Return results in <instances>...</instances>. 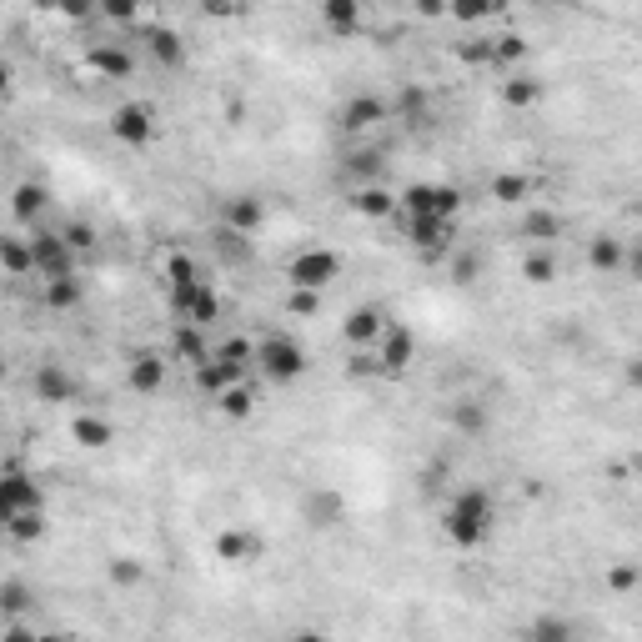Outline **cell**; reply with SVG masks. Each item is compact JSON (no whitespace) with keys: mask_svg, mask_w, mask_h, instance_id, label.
<instances>
[{"mask_svg":"<svg viewBox=\"0 0 642 642\" xmlns=\"http://www.w3.org/2000/svg\"><path fill=\"white\" fill-rule=\"evenodd\" d=\"M537 96H542V86H537L532 76H512V81L502 86V101H507L512 111H527V106H537Z\"/></svg>","mask_w":642,"mask_h":642,"instance_id":"1f68e13d","label":"cell"},{"mask_svg":"<svg viewBox=\"0 0 642 642\" xmlns=\"http://www.w3.org/2000/svg\"><path fill=\"white\" fill-rule=\"evenodd\" d=\"M0 477H6V492H11L16 512H46V492H41L36 477H26V472H0Z\"/></svg>","mask_w":642,"mask_h":642,"instance_id":"603a6c76","label":"cell"},{"mask_svg":"<svg viewBox=\"0 0 642 642\" xmlns=\"http://www.w3.org/2000/svg\"><path fill=\"white\" fill-rule=\"evenodd\" d=\"M527 642H577V627L562 612H542L527 622Z\"/></svg>","mask_w":642,"mask_h":642,"instance_id":"cb8c5ba5","label":"cell"},{"mask_svg":"<svg viewBox=\"0 0 642 642\" xmlns=\"http://www.w3.org/2000/svg\"><path fill=\"white\" fill-rule=\"evenodd\" d=\"M171 352L196 372V367H206L211 362V347H206V337H201V327H186V321H181V327H176V337H171Z\"/></svg>","mask_w":642,"mask_h":642,"instance_id":"7402d4cb","label":"cell"},{"mask_svg":"<svg viewBox=\"0 0 642 642\" xmlns=\"http://www.w3.org/2000/svg\"><path fill=\"white\" fill-rule=\"evenodd\" d=\"M397 111H402V121L422 126V121H427V91H422V86H407V91L397 96Z\"/></svg>","mask_w":642,"mask_h":642,"instance_id":"74e56055","label":"cell"},{"mask_svg":"<svg viewBox=\"0 0 642 642\" xmlns=\"http://www.w3.org/2000/svg\"><path fill=\"white\" fill-rule=\"evenodd\" d=\"M106 577H111L116 587H136V582L146 577V567H141V557H111Z\"/></svg>","mask_w":642,"mask_h":642,"instance_id":"ab89813d","label":"cell"},{"mask_svg":"<svg viewBox=\"0 0 642 642\" xmlns=\"http://www.w3.org/2000/svg\"><path fill=\"white\" fill-rule=\"evenodd\" d=\"M637 577H642V572H637V562H617V567L607 572V587H612V592H632V587H637Z\"/></svg>","mask_w":642,"mask_h":642,"instance_id":"ee69618b","label":"cell"},{"mask_svg":"<svg viewBox=\"0 0 642 642\" xmlns=\"http://www.w3.org/2000/svg\"><path fill=\"white\" fill-rule=\"evenodd\" d=\"M452 427L467 432V437H482V432H487V407H482V402H457V407H452Z\"/></svg>","mask_w":642,"mask_h":642,"instance_id":"e575fe53","label":"cell"},{"mask_svg":"<svg viewBox=\"0 0 642 642\" xmlns=\"http://www.w3.org/2000/svg\"><path fill=\"white\" fill-rule=\"evenodd\" d=\"M106 21H136V0H106Z\"/></svg>","mask_w":642,"mask_h":642,"instance_id":"681fc988","label":"cell"},{"mask_svg":"<svg viewBox=\"0 0 642 642\" xmlns=\"http://www.w3.org/2000/svg\"><path fill=\"white\" fill-rule=\"evenodd\" d=\"M71 437H76L81 447L101 452V447H111V442H116V427H111L106 417H91V412H81V417L71 422Z\"/></svg>","mask_w":642,"mask_h":642,"instance_id":"d4e9b609","label":"cell"},{"mask_svg":"<svg viewBox=\"0 0 642 642\" xmlns=\"http://www.w3.org/2000/svg\"><path fill=\"white\" fill-rule=\"evenodd\" d=\"M301 512H306V527H316V532H321V527H337V522H342L347 502H342V492L321 487V492H311V497H306V507H301Z\"/></svg>","mask_w":642,"mask_h":642,"instance_id":"9a60e30c","label":"cell"},{"mask_svg":"<svg viewBox=\"0 0 642 642\" xmlns=\"http://www.w3.org/2000/svg\"><path fill=\"white\" fill-rule=\"evenodd\" d=\"M126 382H131V392H141V397L161 392V387H166V362H161V352H136L131 367H126Z\"/></svg>","mask_w":642,"mask_h":642,"instance_id":"4fadbf2b","label":"cell"},{"mask_svg":"<svg viewBox=\"0 0 642 642\" xmlns=\"http://www.w3.org/2000/svg\"><path fill=\"white\" fill-rule=\"evenodd\" d=\"M412 362H417V337H412V327H402V321H387V332H382V342H377V372H382V377H402Z\"/></svg>","mask_w":642,"mask_h":642,"instance_id":"8992f818","label":"cell"},{"mask_svg":"<svg viewBox=\"0 0 642 642\" xmlns=\"http://www.w3.org/2000/svg\"><path fill=\"white\" fill-rule=\"evenodd\" d=\"M587 261H592L597 271H617V266H622V241H617V236H592Z\"/></svg>","mask_w":642,"mask_h":642,"instance_id":"d6a6232c","label":"cell"},{"mask_svg":"<svg viewBox=\"0 0 642 642\" xmlns=\"http://www.w3.org/2000/svg\"><path fill=\"white\" fill-rule=\"evenodd\" d=\"M321 26L337 36L362 31V0H321Z\"/></svg>","mask_w":642,"mask_h":642,"instance_id":"d6986e66","label":"cell"},{"mask_svg":"<svg viewBox=\"0 0 642 642\" xmlns=\"http://www.w3.org/2000/svg\"><path fill=\"white\" fill-rule=\"evenodd\" d=\"M26 246H31V271H41V281H61V276H76V251L61 241V231H46V226H36V231L26 236Z\"/></svg>","mask_w":642,"mask_h":642,"instance_id":"277c9868","label":"cell"},{"mask_svg":"<svg viewBox=\"0 0 642 642\" xmlns=\"http://www.w3.org/2000/svg\"><path fill=\"white\" fill-rule=\"evenodd\" d=\"M221 251H226V256H246V236H236V231H221Z\"/></svg>","mask_w":642,"mask_h":642,"instance_id":"816d5d0a","label":"cell"},{"mask_svg":"<svg viewBox=\"0 0 642 642\" xmlns=\"http://www.w3.org/2000/svg\"><path fill=\"white\" fill-rule=\"evenodd\" d=\"M216 407H221V417H251V407H256V392H251L246 382H236V387H226V392L216 397Z\"/></svg>","mask_w":642,"mask_h":642,"instance_id":"836d02e7","label":"cell"},{"mask_svg":"<svg viewBox=\"0 0 642 642\" xmlns=\"http://www.w3.org/2000/svg\"><path fill=\"white\" fill-rule=\"evenodd\" d=\"M0 642H41V632H31L26 622H11L6 632H0Z\"/></svg>","mask_w":642,"mask_h":642,"instance_id":"f907efd6","label":"cell"},{"mask_svg":"<svg viewBox=\"0 0 642 642\" xmlns=\"http://www.w3.org/2000/svg\"><path fill=\"white\" fill-rule=\"evenodd\" d=\"M171 311L186 321V327H206V321L221 316V296L206 281H191V286H176L171 291Z\"/></svg>","mask_w":642,"mask_h":642,"instance_id":"52a82bcc","label":"cell"},{"mask_svg":"<svg viewBox=\"0 0 642 642\" xmlns=\"http://www.w3.org/2000/svg\"><path fill=\"white\" fill-rule=\"evenodd\" d=\"M527 196H532V176H522V171H502L492 181V201H502V206H522Z\"/></svg>","mask_w":642,"mask_h":642,"instance_id":"4316f807","label":"cell"},{"mask_svg":"<svg viewBox=\"0 0 642 642\" xmlns=\"http://www.w3.org/2000/svg\"><path fill=\"white\" fill-rule=\"evenodd\" d=\"M382 332H387V316H382L377 306H352V311H347V321H342V337H347L357 352L377 347V342H382Z\"/></svg>","mask_w":642,"mask_h":642,"instance_id":"8fae6325","label":"cell"},{"mask_svg":"<svg viewBox=\"0 0 642 642\" xmlns=\"http://www.w3.org/2000/svg\"><path fill=\"white\" fill-rule=\"evenodd\" d=\"M61 241H66L71 251H91V246H96V226H91V221H71V226L61 231Z\"/></svg>","mask_w":642,"mask_h":642,"instance_id":"7bdbcfd3","label":"cell"},{"mask_svg":"<svg viewBox=\"0 0 642 642\" xmlns=\"http://www.w3.org/2000/svg\"><path fill=\"white\" fill-rule=\"evenodd\" d=\"M407 241H412L417 251L437 256V251H447V241H452V221H437V216H412V221H407Z\"/></svg>","mask_w":642,"mask_h":642,"instance_id":"5bb4252c","label":"cell"},{"mask_svg":"<svg viewBox=\"0 0 642 642\" xmlns=\"http://www.w3.org/2000/svg\"><path fill=\"white\" fill-rule=\"evenodd\" d=\"M31 602H36L31 582H21V577H6V582H0V612H6V617H21Z\"/></svg>","mask_w":642,"mask_h":642,"instance_id":"4dcf8cb0","label":"cell"},{"mask_svg":"<svg viewBox=\"0 0 642 642\" xmlns=\"http://www.w3.org/2000/svg\"><path fill=\"white\" fill-rule=\"evenodd\" d=\"M16 517V502H11V492H6V477H0V527H6Z\"/></svg>","mask_w":642,"mask_h":642,"instance_id":"f5cc1de1","label":"cell"},{"mask_svg":"<svg viewBox=\"0 0 642 642\" xmlns=\"http://www.w3.org/2000/svg\"><path fill=\"white\" fill-rule=\"evenodd\" d=\"M522 276H527V281H532V286H547V281H552V276H557V261H552V256H547V251H532V256H527V261H522Z\"/></svg>","mask_w":642,"mask_h":642,"instance_id":"60d3db41","label":"cell"},{"mask_svg":"<svg viewBox=\"0 0 642 642\" xmlns=\"http://www.w3.org/2000/svg\"><path fill=\"white\" fill-rule=\"evenodd\" d=\"M0 382H6V357H0Z\"/></svg>","mask_w":642,"mask_h":642,"instance_id":"6f0895ef","label":"cell"},{"mask_svg":"<svg viewBox=\"0 0 642 642\" xmlns=\"http://www.w3.org/2000/svg\"><path fill=\"white\" fill-rule=\"evenodd\" d=\"M562 231H567V221L557 211H547V206H527L522 211V226H517L522 241H557Z\"/></svg>","mask_w":642,"mask_h":642,"instance_id":"2e32d148","label":"cell"},{"mask_svg":"<svg viewBox=\"0 0 642 642\" xmlns=\"http://www.w3.org/2000/svg\"><path fill=\"white\" fill-rule=\"evenodd\" d=\"M522 56H527V41L522 36H497L492 41V66H522Z\"/></svg>","mask_w":642,"mask_h":642,"instance_id":"8d00e7d4","label":"cell"},{"mask_svg":"<svg viewBox=\"0 0 642 642\" xmlns=\"http://www.w3.org/2000/svg\"><path fill=\"white\" fill-rule=\"evenodd\" d=\"M477 271H482V261H477V256H472V251H467V256H457V261H452V281H472V276H477Z\"/></svg>","mask_w":642,"mask_h":642,"instance_id":"c3c4849f","label":"cell"},{"mask_svg":"<svg viewBox=\"0 0 642 642\" xmlns=\"http://www.w3.org/2000/svg\"><path fill=\"white\" fill-rule=\"evenodd\" d=\"M352 211L357 216H367V221H387V216H397V196L387 191V186H357V196H352Z\"/></svg>","mask_w":642,"mask_h":642,"instance_id":"ac0fdd59","label":"cell"},{"mask_svg":"<svg viewBox=\"0 0 642 642\" xmlns=\"http://www.w3.org/2000/svg\"><path fill=\"white\" fill-rule=\"evenodd\" d=\"M337 271H342V256L337 251H327V246H306V251H296L291 261H286V286L291 291H327L332 281H337Z\"/></svg>","mask_w":642,"mask_h":642,"instance_id":"7a4b0ae2","label":"cell"},{"mask_svg":"<svg viewBox=\"0 0 642 642\" xmlns=\"http://www.w3.org/2000/svg\"><path fill=\"white\" fill-rule=\"evenodd\" d=\"M492 11H497V6H447V16H452V21H467V26H472V21H487Z\"/></svg>","mask_w":642,"mask_h":642,"instance_id":"bcb514c9","label":"cell"},{"mask_svg":"<svg viewBox=\"0 0 642 642\" xmlns=\"http://www.w3.org/2000/svg\"><path fill=\"white\" fill-rule=\"evenodd\" d=\"M6 532H11L16 542H41V537H46V512H16V517L6 522Z\"/></svg>","mask_w":642,"mask_h":642,"instance_id":"d590c367","label":"cell"},{"mask_svg":"<svg viewBox=\"0 0 642 642\" xmlns=\"http://www.w3.org/2000/svg\"><path fill=\"white\" fill-rule=\"evenodd\" d=\"M31 387H36V397H41V402H56V407L81 397V382H76L61 362H41V367H36V377H31Z\"/></svg>","mask_w":642,"mask_h":642,"instance_id":"30bf717a","label":"cell"},{"mask_svg":"<svg viewBox=\"0 0 642 642\" xmlns=\"http://www.w3.org/2000/svg\"><path fill=\"white\" fill-rule=\"evenodd\" d=\"M347 171H352L362 186H372L377 171H382V151H352V156H347Z\"/></svg>","mask_w":642,"mask_h":642,"instance_id":"f35d334b","label":"cell"},{"mask_svg":"<svg viewBox=\"0 0 642 642\" xmlns=\"http://www.w3.org/2000/svg\"><path fill=\"white\" fill-rule=\"evenodd\" d=\"M387 116H392V106H387L382 96H372V91H367V96H352V101L342 106V131H347V136H362V131L382 126Z\"/></svg>","mask_w":642,"mask_h":642,"instance_id":"7c38bea8","label":"cell"},{"mask_svg":"<svg viewBox=\"0 0 642 642\" xmlns=\"http://www.w3.org/2000/svg\"><path fill=\"white\" fill-rule=\"evenodd\" d=\"M41 642H81V637H71V632H41Z\"/></svg>","mask_w":642,"mask_h":642,"instance_id":"11a10c76","label":"cell"},{"mask_svg":"<svg viewBox=\"0 0 642 642\" xmlns=\"http://www.w3.org/2000/svg\"><path fill=\"white\" fill-rule=\"evenodd\" d=\"M286 306H291L296 316H311V311L321 306V296H316V291H291V296H286Z\"/></svg>","mask_w":642,"mask_h":642,"instance_id":"7dc6e473","label":"cell"},{"mask_svg":"<svg viewBox=\"0 0 642 642\" xmlns=\"http://www.w3.org/2000/svg\"><path fill=\"white\" fill-rule=\"evenodd\" d=\"M211 552H216V562H226V567H251V562L261 557V537L246 532V527H221L216 542H211Z\"/></svg>","mask_w":642,"mask_h":642,"instance_id":"ba28073f","label":"cell"},{"mask_svg":"<svg viewBox=\"0 0 642 642\" xmlns=\"http://www.w3.org/2000/svg\"><path fill=\"white\" fill-rule=\"evenodd\" d=\"M492 522H497V502H492L487 487H462V492L447 502V512H442V532H447V542L462 547V552L482 547V542L492 537Z\"/></svg>","mask_w":642,"mask_h":642,"instance_id":"6da1fadb","label":"cell"},{"mask_svg":"<svg viewBox=\"0 0 642 642\" xmlns=\"http://www.w3.org/2000/svg\"><path fill=\"white\" fill-rule=\"evenodd\" d=\"M191 281H201V271H196V261H191V256H181V251H176V256L166 261V286L176 291V286H191Z\"/></svg>","mask_w":642,"mask_h":642,"instance_id":"b9f144b4","label":"cell"},{"mask_svg":"<svg viewBox=\"0 0 642 642\" xmlns=\"http://www.w3.org/2000/svg\"><path fill=\"white\" fill-rule=\"evenodd\" d=\"M261 221H266V206H261L256 196H236V201H226V231L251 236V231H261Z\"/></svg>","mask_w":642,"mask_h":642,"instance_id":"44dd1931","label":"cell"},{"mask_svg":"<svg viewBox=\"0 0 642 642\" xmlns=\"http://www.w3.org/2000/svg\"><path fill=\"white\" fill-rule=\"evenodd\" d=\"M462 61L467 66H492V41H467L462 46Z\"/></svg>","mask_w":642,"mask_h":642,"instance_id":"f6af8a7d","label":"cell"},{"mask_svg":"<svg viewBox=\"0 0 642 642\" xmlns=\"http://www.w3.org/2000/svg\"><path fill=\"white\" fill-rule=\"evenodd\" d=\"M11 91V66H0V96Z\"/></svg>","mask_w":642,"mask_h":642,"instance_id":"9f6ffc18","label":"cell"},{"mask_svg":"<svg viewBox=\"0 0 642 642\" xmlns=\"http://www.w3.org/2000/svg\"><path fill=\"white\" fill-rule=\"evenodd\" d=\"M111 136L121 141V146H151L156 141V111L146 106V101H121L116 111H111Z\"/></svg>","mask_w":642,"mask_h":642,"instance_id":"5b68a950","label":"cell"},{"mask_svg":"<svg viewBox=\"0 0 642 642\" xmlns=\"http://www.w3.org/2000/svg\"><path fill=\"white\" fill-rule=\"evenodd\" d=\"M286 642H332V637H327V632H291Z\"/></svg>","mask_w":642,"mask_h":642,"instance_id":"db71d44e","label":"cell"},{"mask_svg":"<svg viewBox=\"0 0 642 642\" xmlns=\"http://www.w3.org/2000/svg\"><path fill=\"white\" fill-rule=\"evenodd\" d=\"M0 271H11V276H26V271H31V246H26V236H0Z\"/></svg>","mask_w":642,"mask_h":642,"instance_id":"f546056e","label":"cell"},{"mask_svg":"<svg viewBox=\"0 0 642 642\" xmlns=\"http://www.w3.org/2000/svg\"><path fill=\"white\" fill-rule=\"evenodd\" d=\"M211 357H216V362H226V367H236V372H251V367H256V342H246V337H226Z\"/></svg>","mask_w":642,"mask_h":642,"instance_id":"f1b7e54d","label":"cell"},{"mask_svg":"<svg viewBox=\"0 0 642 642\" xmlns=\"http://www.w3.org/2000/svg\"><path fill=\"white\" fill-rule=\"evenodd\" d=\"M86 71L101 76V81H126L136 71V56L126 46H116V41H101V46L86 51Z\"/></svg>","mask_w":642,"mask_h":642,"instance_id":"9c48e42d","label":"cell"},{"mask_svg":"<svg viewBox=\"0 0 642 642\" xmlns=\"http://www.w3.org/2000/svg\"><path fill=\"white\" fill-rule=\"evenodd\" d=\"M146 51H151V61H156L161 71H176V66L186 61V41H181L171 26H156V31L146 36Z\"/></svg>","mask_w":642,"mask_h":642,"instance_id":"e0dca14e","label":"cell"},{"mask_svg":"<svg viewBox=\"0 0 642 642\" xmlns=\"http://www.w3.org/2000/svg\"><path fill=\"white\" fill-rule=\"evenodd\" d=\"M81 296H86L81 276H61V281H46V306H51V311H76V306H81Z\"/></svg>","mask_w":642,"mask_h":642,"instance_id":"83f0119b","label":"cell"},{"mask_svg":"<svg viewBox=\"0 0 642 642\" xmlns=\"http://www.w3.org/2000/svg\"><path fill=\"white\" fill-rule=\"evenodd\" d=\"M256 372L266 377V382H276V387H286V382H296L301 372H306V352L291 342V337H261L256 342Z\"/></svg>","mask_w":642,"mask_h":642,"instance_id":"3957f363","label":"cell"},{"mask_svg":"<svg viewBox=\"0 0 642 642\" xmlns=\"http://www.w3.org/2000/svg\"><path fill=\"white\" fill-rule=\"evenodd\" d=\"M241 377H246V372H236V367H226V362H216V357H211L206 367H196V387H201L206 397H221V392L236 387Z\"/></svg>","mask_w":642,"mask_h":642,"instance_id":"484cf974","label":"cell"},{"mask_svg":"<svg viewBox=\"0 0 642 642\" xmlns=\"http://www.w3.org/2000/svg\"><path fill=\"white\" fill-rule=\"evenodd\" d=\"M46 186H36V181H21L16 191H11V216L16 221H26V226H41V211H46Z\"/></svg>","mask_w":642,"mask_h":642,"instance_id":"ffe728a7","label":"cell"}]
</instances>
